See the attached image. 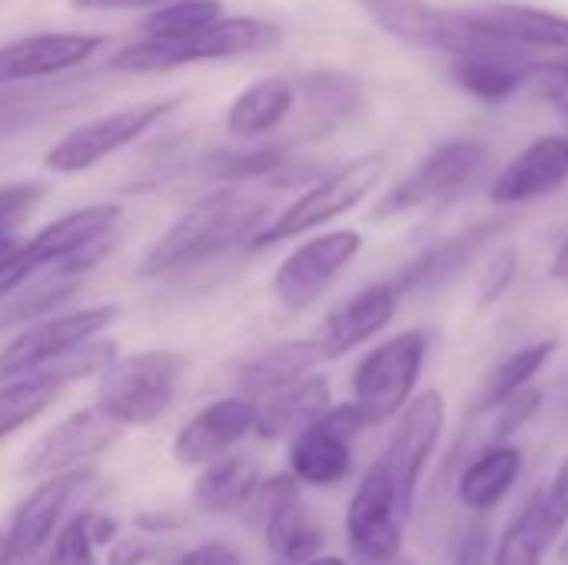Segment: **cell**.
<instances>
[{"instance_id":"cell-1","label":"cell","mask_w":568,"mask_h":565,"mask_svg":"<svg viewBox=\"0 0 568 565\" xmlns=\"http://www.w3.org/2000/svg\"><path fill=\"white\" fill-rule=\"evenodd\" d=\"M270 223V200L243 186H216L193 200L143 253L140 276L166 280L196 273L230 250L253 243V236Z\"/></svg>"},{"instance_id":"cell-2","label":"cell","mask_w":568,"mask_h":565,"mask_svg":"<svg viewBox=\"0 0 568 565\" xmlns=\"http://www.w3.org/2000/svg\"><path fill=\"white\" fill-rule=\"evenodd\" d=\"M190 360L176 350L116 356L97 376V410L120 430L153 426L176 400Z\"/></svg>"},{"instance_id":"cell-3","label":"cell","mask_w":568,"mask_h":565,"mask_svg":"<svg viewBox=\"0 0 568 565\" xmlns=\"http://www.w3.org/2000/svg\"><path fill=\"white\" fill-rule=\"evenodd\" d=\"M383 176H386V157L383 153H363V157L336 167L333 173L310 183L286 210L270 216V223L253 236L250 250H266V246L306 236V233L346 216L379 186Z\"/></svg>"},{"instance_id":"cell-4","label":"cell","mask_w":568,"mask_h":565,"mask_svg":"<svg viewBox=\"0 0 568 565\" xmlns=\"http://www.w3.org/2000/svg\"><path fill=\"white\" fill-rule=\"evenodd\" d=\"M429 356V333L413 326L373 346L353 370V406L366 426L393 423L416 396Z\"/></svg>"},{"instance_id":"cell-5","label":"cell","mask_w":568,"mask_h":565,"mask_svg":"<svg viewBox=\"0 0 568 565\" xmlns=\"http://www.w3.org/2000/svg\"><path fill=\"white\" fill-rule=\"evenodd\" d=\"M283 30L260 17H223L210 30L186 37V40H143L123 47L110 67L123 73H160L183 63L200 60H223V57H243L276 47Z\"/></svg>"},{"instance_id":"cell-6","label":"cell","mask_w":568,"mask_h":565,"mask_svg":"<svg viewBox=\"0 0 568 565\" xmlns=\"http://www.w3.org/2000/svg\"><path fill=\"white\" fill-rule=\"evenodd\" d=\"M489 163V147L473 137L433 147L409 173H403L373 206V220H393L409 210L446 203L469 190Z\"/></svg>"},{"instance_id":"cell-7","label":"cell","mask_w":568,"mask_h":565,"mask_svg":"<svg viewBox=\"0 0 568 565\" xmlns=\"http://www.w3.org/2000/svg\"><path fill=\"white\" fill-rule=\"evenodd\" d=\"M246 513L260 526L276 565H306L323 556L326 529L313 506L303 500V486L290 473L263 476Z\"/></svg>"},{"instance_id":"cell-8","label":"cell","mask_w":568,"mask_h":565,"mask_svg":"<svg viewBox=\"0 0 568 565\" xmlns=\"http://www.w3.org/2000/svg\"><path fill=\"white\" fill-rule=\"evenodd\" d=\"M406 506L383 460L363 473L349 506H346V543L353 559L363 565H389L403 559Z\"/></svg>"},{"instance_id":"cell-9","label":"cell","mask_w":568,"mask_h":565,"mask_svg":"<svg viewBox=\"0 0 568 565\" xmlns=\"http://www.w3.org/2000/svg\"><path fill=\"white\" fill-rule=\"evenodd\" d=\"M120 320L116 303H97L73 313H57L50 320H40L27 330H20L3 350H0V383H10L17 376L43 373L77 346L100 340L113 323Z\"/></svg>"},{"instance_id":"cell-10","label":"cell","mask_w":568,"mask_h":565,"mask_svg":"<svg viewBox=\"0 0 568 565\" xmlns=\"http://www.w3.org/2000/svg\"><path fill=\"white\" fill-rule=\"evenodd\" d=\"M176 107H180V97H163V100L123 107V110L103 113L97 120H87L47 150L43 167L53 173H63V176L93 170L97 163H103L106 157H113L126 143L140 140L150 127L166 120Z\"/></svg>"},{"instance_id":"cell-11","label":"cell","mask_w":568,"mask_h":565,"mask_svg":"<svg viewBox=\"0 0 568 565\" xmlns=\"http://www.w3.org/2000/svg\"><path fill=\"white\" fill-rule=\"evenodd\" d=\"M369 430L353 403L329 406L316 423L300 430L290 440V476L300 486L329 490L349 480L353 473V446Z\"/></svg>"},{"instance_id":"cell-12","label":"cell","mask_w":568,"mask_h":565,"mask_svg":"<svg viewBox=\"0 0 568 565\" xmlns=\"http://www.w3.org/2000/svg\"><path fill=\"white\" fill-rule=\"evenodd\" d=\"M363 253V233L329 230L300 243L273 273V296L283 310L303 313L339 280V273Z\"/></svg>"},{"instance_id":"cell-13","label":"cell","mask_w":568,"mask_h":565,"mask_svg":"<svg viewBox=\"0 0 568 565\" xmlns=\"http://www.w3.org/2000/svg\"><path fill=\"white\" fill-rule=\"evenodd\" d=\"M393 433L389 443L383 450V466L389 470L396 493L413 519L416 509V496H419V483L426 476V466L443 440L446 430V400L439 390H423L409 400V406L393 420Z\"/></svg>"},{"instance_id":"cell-14","label":"cell","mask_w":568,"mask_h":565,"mask_svg":"<svg viewBox=\"0 0 568 565\" xmlns=\"http://www.w3.org/2000/svg\"><path fill=\"white\" fill-rule=\"evenodd\" d=\"M120 433L123 430L113 426L97 406L77 410L67 420H60L57 426H50L23 453L20 473L40 483V480H53V476L87 470L97 456H103L120 440Z\"/></svg>"},{"instance_id":"cell-15","label":"cell","mask_w":568,"mask_h":565,"mask_svg":"<svg viewBox=\"0 0 568 565\" xmlns=\"http://www.w3.org/2000/svg\"><path fill=\"white\" fill-rule=\"evenodd\" d=\"M513 226L509 216H493V220H479L453 236H443L436 243H429L426 250H419L389 283L399 296H429L436 290H446L453 280H459L476 256L506 230Z\"/></svg>"},{"instance_id":"cell-16","label":"cell","mask_w":568,"mask_h":565,"mask_svg":"<svg viewBox=\"0 0 568 565\" xmlns=\"http://www.w3.org/2000/svg\"><path fill=\"white\" fill-rule=\"evenodd\" d=\"M93 480H97V473L90 466L67 473V476L40 480L27 493V500L13 509L10 526L3 529L7 546H10V563L23 565L37 553H43L53 543V536L60 533V526L67 523L73 496H80L87 486H93Z\"/></svg>"},{"instance_id":"cell-17","label":"cell","mask_w":568,"mask_h":565,"mask_svg":"<svg viewBox=\"0 0 568 565\" xmlns=\"http://www.w3.org/2000/svg\"><path fill=\"white\" fill-rule=\"evenodd\" d=\"M256 406L250 396L230 393L203 410H196L173 436V463L186 470H203L220 456H230L246 436H253Z\"/></svg>"},{"instance_id":"cell-18","label":"cell","mask_w":568,"mask_h":565,"mask_svg":"<svg viewBox=\"0 0 568 565\" xmlns=\"http://www.w3.org/2000/svg\"><path fill=\"white\" fill-rule=\"evenodd\" d=\"M466 17L473 20V27L479 33H486L489 40L519 50V53H532V50H549V53H562L568 57V17L546 10V7H532V3H479L473 10H466Z\"/></svg>"},{"instance_id":"cell-19","label":"cell","mask_w":568,"mask_h":565,"mask_svg":"<svg viewBox=\"0 0 568 565\" xmlns=\"http://www.w3.org/2000/svg\"><path fill=\"white\" fill-rule=\"evenodd\" d=\"M396 310H399V293L393 290V283H369L353 296H346L343 303H336L326 313V323L316 336L323 363L343 360L346 353L376 340L393 323Z\"/></svg>"},{"instance_id":"cell-20","label":"cell","mask_w":568,"mask_h":565,"mask_svg":"<svg viewBox=\"0 0 568 565\" xmlns=\"http://www.w3.org/2000/svg\"><path fill=\"white\" fill-rule=\"evenodd\" d=\"M568 183V137L549 133L532 140L519 157H513L493 180L489 200L496 206H519L542 200Z\"/></svg>"},{"instance_id":"cell-21","label":"cell","mask_w":568,"mask_h":565,"mask_svg":"<svg viewBox=\"0 0 568 565\" xmlns=\"http://www.w3.org/2000/svg\"><path fill=\"white\" fill-rule=\"evenodd\" d=\"M103 47V37L97 33H33L23 40H13L0 47V87L7 83H23V80H40L63 73L70 67L87 63L97 50Z\"/></svg>"},{"instance_id":"cell-22","label":"cell","mask_w":568,"mask_h":565,"mask_svg":"<svg viewBox=\"0 0 568 565\" xmlns=\"http://www.w3.org/2000/svg\"><path fill=\"white\" fill-rule=\"evenodd\" d=\"M320 363H323V353H320L316 336L313 340H280V343H266V346L243 353L233 363L230 380L240 396L256 400L270 390H280V386L300 380V376H310Z\"/></svg>"},{"instance_id":"cell-23","label":"cell","mask_w":568,"mask_h":565,"mask_svg":"<svg viewBox=\"0 0 568 565\" xmlns=\"http://www.w3.org/2000/svg\"><path fill=\"white\" fill-rule=\"evenodd\" d=\"M253 406H256L253 436L273 443V440H293L300 430L316 423L333 406V393H329L326 376L310 373V376H300V380L280 386V390L256 396Z\"/></svg>"},{"instance_id":"cell-24","label":"cell","mask_w":568,"mask_h":565,"mask_svg":"<svg viewBox=\"0 0 568 565\" xmlns=\"http://www.w3.org/2000/svg\"><path fill=\"white\" fill-rule=\"evenodd\" d=\"M519 476H523V450H516L513 443L483 450L459 466L456 500L469 516H489L496 506H503V500L513 493Z\"/></svg>"},{"instance_id":"cell-25","label":"cell","mask_w":568,"mask_h":565,"mask_svg":"<svg viewBox=\"0 0 568 565\" xmlns=\"http://www.w3.org/2000/svg\"><path fill=\"white\" fill-rule=\"evenodd\" d=\"M542 400H546V393H542L539 386H529V390H523L516 400H509V403H503V406H496V410H489V413L466 416L463 433H459V440L453 443L449 463H446V466H449V470H459L463 463H469V460H473L476 453H483V450L509 446V440L536 420V413L542 410Z\"/></svg>"},{"instance_id":"cell-26","label":"cell","mask_w":568,"mask_h":565,"mask_svg":"<svg viewBox=\"0 0 568 565\" xmlns=\"http://www.w3.org/2000/svg\"><path fill=\"white\" fill-rule=\"evenodd\" d=\"M260 483H263L260 463L253 456L230 453V456H220V460H213L210 466L200 470V476L193 483V503L206 516L246 513V506L253 503Z\"/></svg>"},{"instance_id":"cell-27","label":"cell","mask_w":568,"mask_h":565,"mask_svg":"<svg viewBox=\"0 0 568 565\" xmlns=\"http://www.w3.org/2000/svg\"><path fill=\"white\" fill-rule=\"evenodd\" d=\"M87 270H80L77 263H60V266H47L40 270L27 286H20L7 303H0V333L3 330H27L40 320L57 316L53 310H60L80 286H83Z\"/></svg>"},{"instance_id":"cell-28","label":"cell","mask_w":568,"mask_h":565,"mask_svg":"<svg viewBox=\"0 0 568 565\" xmlns=\"http://www.w3.org/2000/svg\"><path fill=\"white\" fill-rule=\"evenodd\" d=\"M536 60L532 57H513V53H476V57H456L453 60V80L459 90L476 97L479 103H506L513 100L532 77Z\"/></svg>"},{"instance_id":"cell-29","label":"cell","mask_w":568,"mask_h":565,"mask_svg":"<svg viewBox=\"0 0 568 565\" xmlns=\"http://www.w3.org/2000/svg\"><path fill=\"white\" fill-rule=\"evenodd\" d=\"M556 350H559V340H536V343H526V346L513 350L509 356H503V360L483 376V383L476 386L466 416L489 413V410H496V406L516 400L523 390L532 386V380H536V376L546 370V363L556 356Z\"/></svg>"},{"instance_id":"cell-30","label":"cell","mask_w":568,"mask_h":565,"mask_svg":"<svg viewBox=\"0 0 568 565\" xmlns=\"http://www.w3.org/2000/svg\"><path fill=\"white\" fill-rule=\"evenodd\" d=\"M296 103V83L290 77H263L240 90L226 110V133L236 140H256L276 130Z\"/></svg>"},{"instance_id":"cell-31","label":"cell","mask_w":568,"mask_h":565,"mask_svg":"<svg viewBox=\"0 0 568 565\" xmlns=\"http://www.w3.org/2000/svg\"><path fill=\"white\" fill-rule=\"evenodd\" d=\"M566 536L562 526L552 523V516L542 509L539 496L532 493L529 503L523 506V513L506 526V533L499 536L489 565H542L546 553Z\"/></svg>"},{"instance_id":"cell-32","label":"cell","mask_w":568,"mask_h":565,"mask_svg":"<svg viewBox=\"0 0 568 565\" xmlns=\"http://www.w3.org/2000/svg\"><path fill=\"white\" fill-rule=\"evenodd\" d=\"M206 173L223 186H243L253 180L270 183H296L303 180V167L293 160L286 147H253V150H223L206 160Z\"/></svg>"},{"instance_id":"cell-33","label":"cell","mask_w":568,"mask_h":565,"mask_svg":"<svg viewBox=\"0 0 568 565\" xmlns=\"http://www.w3.org/2000/svg\"><path fill=\"white\" fill-rule=\"evenodd\" d=\"M300 90L316 133L336 130L363 107V83L343 70H313L300 80Z\"/></svg>"},{"instance_id":"cell-34","label":"cell","mask_w":568,"mask_h":565,"mask_svg":"<svg viewBox=\"0 0 568 565\" xmlns=\"http://www.w3.org/2000/svg\"><path fill=\"white\" fill-rule=\"evenodd\" d=\"M60 393L63 383L50 370L0 383V443L37 423L60 400Z\"/></svg>"},{"instance_id":"cell-35","label":"cell","mask_w":568,"mask_h":565,"mask_svg":"<svg viewBox=\"0 0 568 565\" xmlns=\"http://www.w3.org/2000/svg\"><path fill=\"white\" fill-rule=\"evenodd\" d=\"M223 20V3L220 0H173L156 7L146 20L143 30L150 40H186L213 23Z\"/></svg>"},{"instance_id":"cell-36","label":"cell","mask_w":568,"mask_h":565,"mask_svg":"<svg viewBox=\"0 0 568 565\" xmlns=\"http://www.w3.org/2000/svg\"><path fill=\"white\" fill-rule=\"evenodd\" d=\"M43 203V183L37 180H17L0 186V253H7L17 243V230L37 213Z\"/></svg>"},{"instance_id":"cell-37","label":"cell","mask_w":568,"mask_h":565,"mask_svg":"<svg viewBox=\"0 0 568 565\" xmlns=\"http://www.w3.org/2000/svg\"><path fill=\"white\" fill-rule=\"evenodd\" d=\"M40 565H100L97 546L90 539V509L67 516V523L47 546V556Z\"/></svg>"},{"instance_id":"cell-38","label":"cell","mask_w":568,"mask_h":565,"mask_svg":"<svg viewBox=\"0 0 568 565\" xmlns=\"http://www.w3.org/2000/svg\"><path fill=\"white\" fill-rule=\"evenodd\" d=\"M489 559H493L489 516H466V523L453 533L449 565H489Z\"/></svg>"},{"instance_id":"cell-39","label":"cell","mask_w":568,"mask_h":565,"mask_svg":"<svg viewBox=\"0 0 568 565\" xmlns=\"http://www.w3.org/2000/svg\"><path fill=\"white\" fill-rule=\"evenodd\" d=\"M516 273H519V250H513V246H503L493 260H489V266L483 270V276H479V286H476V303L479 306H493L496 300H503L506 296V290L516 283Z\"/></svg>"},{"instance_id":"cell-40","label":"cell","mask_w":568,"mask_h":565,"mask_svg":"<svg viewBox=\"0 0 568 565\" xmlns=\"http://www.w3.org/2000/svg\"><path fill=\"white\" fill-rule=\"evenodd\" d=\"M176 565H246L243 553L236 546H230L226 539H206L193 549H186Z\"/></svg>"},{"instance_id":"cell-41","label":"cell","mask_w":568,"mask_h":565,"mask_svg":"<svg viewBox=\"0 0 568 565\" xmlns=\"http://www.w3.org/2000/svg\"><path fill=\"white\" fill-rule=\"evenodd\" d=\"M146 559H150V543L143 536H120L106 549V563L103 565H143Z\"/></svg>"},{"instance_id":"cell-42","label":"cell","mask_w":568,"mask_h":565,"mask_svg":"<svg viewBox=\"0 0 568 565\" xmlns=\"http://www.w3.org/2000/svg\"><path fill=\"white\" fill-rule=\"evenodd\" d=\"M90 539L93 546H113L120 539V523L113 516H103V513H93L90 509Z\"/></svg>"},{"instance_id":"cell-43","label":"cell","mask_w":568,"mask_h":565,"mask_svg":"<svg viewBox=\"0 0 568 565\" xmlns=\"http://www.w3.org/2000/svg\"><path fill=\"white\" fill-rule=\"evenodd\" d=\"M173 0H73V7L80 10H140V7H163Z\"/></svg>"},{"instance_id":"cell-44","label":"cell","mask_w":568,"mask_h":565,"mask_svg":"<svg viewBox=\"0 0 568 565\" xmlns=\"http://www.w3.org/2000/svg\"><path fill=\"white\" fill-rule=\"evenodd\" d=\"M549 276L552 280H562L568 283V236L556 246V253H552V263H549Z\"/></svg>"},{"instance_id":"cell-45","label":"cell","mask_w":568,"mask_h":565,"mask_svg":"<svg viewBox=\"0 0 568 565\" xmlns=\"http://www.w3.org/2000/svg\"><path fill=\"white\" fill-rule=\"evenodd\" d=\"M306 565H353V563H346L343 556H329V553H323V556H316L313 563H306Z\"/></svg>"},{"instance_id":"cell-46","label":"cell","mask_w":568,"mask_h":565,"mask_svg":"<svg viewBox=\"0 0 568 565\" xmlns=\"http://www.w3.org/2000/svg\"><path fill=\"white\" fill-rule=\"evenodd\" d=\"M0 565H13L10 563V546H7V533L0 529Z\"/></svg>"},{"instance_id":"cell-47","label":"cell","mask_w":568,"mask_h":565,"mask_svg":"<svg viewBox=\"0 0 568 565\" xmlns=\"http://www.w3.org/2000/svg\"><path fill=\"white\" fill-rule=\"evenodd\" d=\"M562 563L568 565V529H566V536H562Z\"/></svg>"},{"instance_id":"cell-48","label":"cell","mask_w":568,"mask_h":565,"mask_svg":"<svg viewBox=\"0 0 568 565\" xmlns=\"http://www.w3.org/2000/svg\"><path fill=\"white\" fill-rule=\"evenodd\" d=\"M389 565H413V563H406V559H396V563H389Z\"/></svg>"}]
</instances>
